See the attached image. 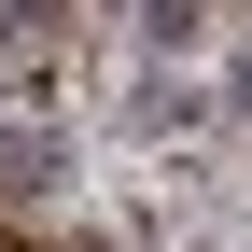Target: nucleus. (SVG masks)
Listing matches in <instances>:
<instances>
[{
    "instance_id": "1",
    "label": "nucleus",
    "mask_w": 252,
    "mask_h": 252,
    "mask_svg": "<svg viewBox=\"0 0 252 252\" xmlns=\"http://www.w3.org/2000/svg\"><path fill=\"white\" fill-rule=\"evenodd\" d=\"M70 182V140H56L42 112H0V210H28V196H56Z\"/></svg>"
}]
</instances>
